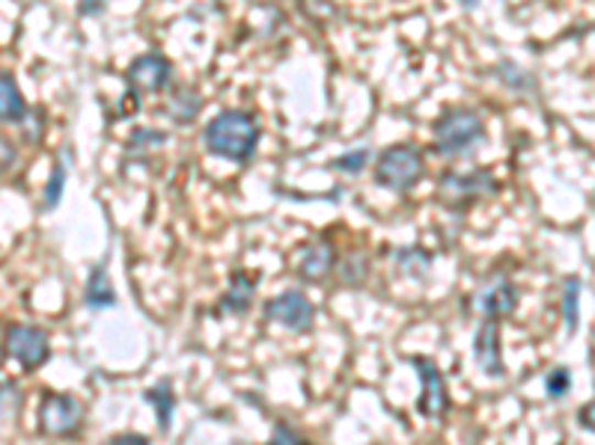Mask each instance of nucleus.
<instances>
[{"instance_id": "obj_22", "label": "nucleus", "mask_w": 595, "mask_h": 445, "mask_svg": "<svg viewBox=\"0 0 595 445\" xmlns=\"http://www.w3.org/2000/svg\"><path fill=\"white\" fill-rule=\"evenodd\" d=\"M366 164H370V152H366V148H352V152H345L343 158L333 160V167L343 169L345 176H357V173H364Z\"/></svg>"}, {"instance_id": "obj_10", "label": "nucleus", "mask_w": 595, "mask_h": 445, "mask_svg": "<svg viewBox=\"0 0 595 445\" xmlns=\"http://www.w3.org/2000/svg\"><path fill=\"white\" fill-rule=\"evenodd\" d=\"M173 66L170 59L162 57V54H143L129 66L125 71V80L129 87L137 89V92H164L170 87Z\"/></svg>"}, {"instance_id": "obj_32", "label": "nucleus", "mask_w": 595, "mask_h": 445, "mask_svg": "<svg viewBox=\"0 0 595 445\" xmlns=\"http://www.w3.org/2000/svg\"><path fill=\"white\" fill-rule=\"evenodd\" d=\"M232 445H244V443H232Z\"/></svg>"}, {"instance_id": "obj_12", "label": "nucleus", "mask_w": 595, "mask_h": 445, "mask_svg": "<svg viewBox=\"0 0 595 445\" xmlns=\"http://www.w3.org/2000/svg\"><path fill=\"white\" fill-rule=\"evenodd\" d=\"M333 265H337V253H333L331 244L328 241H316L310 247H304V256L298 262V277L304 282H322L333 270Z\"/></svg>"}, {"instance_id": "obj_31", "label": "nucleus", "mask_w": 595, "mask_h": 445, "mask_svg": "<svg viewBox=\"0 0 595 445\" xmlns=\"http://www.w3.org/2000/svg\"><path fill=\"white\" fill-rule=\"evenodd\" d=\"M462 7L464 10H476V7H480V0H462Z\"/></svg>"}, {"instance_id": "obj_27", "label": "nucleus", "mask_w": 595, "mask_h": 445, "mask_svg": "<svg viewBox=\"0 0 595 445\" xmlns=\"http://www.w3.org/2000/svg\"><path fill=\"white\" fill-rule=\"evenodd\" d=\"M15 164V148H12L10 140L0 137V169H7Z\"/></svg>"}, {"instance_id": "obj_5", "label": "nucleus", "mask_w": 595, "mask_h": 445, "mask_svg": "<svg viewBox=\"0 0 595 445\" xmlns=\"http://www.w3.org/2000/svg\"><path fill=\"white\" fill-rule=\"evenodd\" d=\"M84 404L69 392H45L40 407V431L45 436L69 440L81 431Z\"/></svg>"}, {"instance_id": "obj_8", "label": "nucleus", "mask_w": 595, "mask_h": 445, "mask_svg": "<svg viewBox=\"0 0 595 445\" xmlns=\"http://www.w3.org/2000/svg\"><path fill=\"white\" fill-rule=\"evenodd\" d=\"M265 318L274 321V324L286 326V330H293V333H307V330H313L316 307L304 291L289 288V291H283V294L265 303Z\"/></svg>"}, {"instance_id": "obj_30", "label": "nucleus", "mask_w": 595, "mask_h": 445, "mask_svg": "<svg viewBox=\"0 0 595 445\" xmlns=\"http://www.w3.org/2000/svg\"><path fill=\"white\" fill-rule=\"evenodd\" d=\"M104 10V0H81V15H99Z\"/></svg>"}, {"instance_id": "obj_2", "label": "nucleus", "mask_w": 595, "mask_h": 445, "mask_svg": "<svg viewBox=\"0 0 595 445\" xmlns=\"http://www.w3.org/2000/svg\"><path fill=\"white\" fill-rule=\"evenodd\" d=\"M485 140L483 116L471 108H450L434 122V148L438 155L459 158Z\"/></svg>"}, {"instance_id": "obj_9", "label": "nucleus", "mask_w": 595, "mask_h": 445, "mask_svg": "<svg viewBox=\"0 0 595 445\" xmlns=\"http://www.w3.org/2000/svg\"><path fill=\"white\" fill-rule=\"evenodd\" d=\"M474 307L485 321L513 318L515 309H518V288L513 286V279L506 277V274H495V277L485 279L483 286L476 288Z\"/></svg>"}, {"instance_id": "obj_20", "label": "nucleus", "mask_w": 595, "mask_h": 445, "mask_svg": "<svg viewBox=\"0 0 595 445\" xmlns=\"http://www.w3.org/2000/svg\"><path fill=\"white\" fill-rule=\"evenodd\" d=\"M394 258H396V265L403 267L408 277H423L426 270H429V265H432V256L417 247L396 249Z\"/></svg>"}, {"instance_id": "obj_29", "label": "nucleus", "mask_w": 595, "mask_h": 445, "mask_svg": "<svg viewBox=\"0 0 595 445\" xmlns=\"http://www.w3.org/2000/svg\"><path fill=\"white\" fill-rule=\"evenodd\" d=\"M577 425L586 427V431H593V401L577 410Z\"/></svg>"}, {"instance_id": "obj_18", "label": "nucleus", "mask_w": 595, "mask_h": 445, "mask_svg": "<svg viewBox=\"0 0 595 445\" xmlns=\"http://www.w3.org/2000/svg\"><path fill=\"white\" fill-rule=\"evenodd\" d=\"M200 104H202L200 92H194V89L188 87H179L173 92L170 104H167V116L183 125V122H191V119L200 113Z\"/></svg>"}, {"instance_id": "obj_16", "label": "nucleus", "mask_w": 595, "mask_h": 445, "mask_svg": "<svg viewBox=\"0 0 595 445\" xmlns=\"http://www.w3.org/2000/svg\"><path fill=\"white\" fill-rule=\"evenodd\" d=\"M143 401L155 407L158 427H162V431H170L173 413H176V392L170 389V380H162V383L150 386V389L143 392Z\"/></svg>"}, {"instance_id": "obj_14", "label": "nucleus", "mask_w": 595, "mask_h": 445, "mask_svg": "<svg viewBox=\"0 0 595 445\" xmlns=\"http://www.w3.org/2000/svg\"><path fill=\"white\" fill-rule=\"evenodd\" d=\"M253 291H256V279H251L244 270H235L230 279V288L223 294L218 312H230V315H244L253 303Z\"/></svg>"}, {"instance_id": "obj_13", "label": "nucleus", "mask_w": 595, "mask_h": 445, "mask_svg": "<svg viewBox=\"0 0 595 445\" xmlns=\"http://www.w3.org/2000/svg\"><path fill=\"white\" fill-rule=\"evenodd\" d=\"M84 303L92 312L117 307V291H113V282L108 277V262H99L90 270V279H87V288H84Z\"/></svg>"}, {"instance_id": "obj_25", "label": "nucleus", "mask_w": 595, "mask_h": 445, "mask_svg": "<svg viewBox=\"0 0 595 445\" xmlns=\"http://www.w3.org/2000/svg\"><path fill=\"white\" fill-rule=\"evenodd\" d=\"M268 445H307L304 443V436L295 431L293 425H286V422H277L272 431V440Z\"/></svg>"}, {"instance_id": "obj_4", "label": "nucleus", "mask_w": 595, "mask_h": 445, "mask_svg": "<svg viewBox=\"0 0 595 445\" xmlns=\"http://www.w3.org/2000/svg\"><path fill=\"white\" fill-rule=\"evenodd\" d=\"M500 185L497 178L488 173V169H474V173H444L438 178V199L444 202L447 208H462L474 205L480 199L495 197Z\"/></svg>"}, {"instance_id": "obj_17", "label": "nucleus", "mask_w": 595, "mask_h": 445, "mask_svg": "<svg viewBox=\"0 0 595 445\" xmlns=\"http://www.w3.org/2000/svg\"><path fill=\"white\" fill-rule=\"evenodd\" d=\"M581 291H584V282L577 277H569L563 282L560 307H563L565 330H569V333H577V324H581Z\"/></svg>"}, {"instance_id": "obj_24", "label": "nucleus", "mask_w": 595, "mask_h": 445, "mask_svg": "<svg viewBox=\"0 0 595 445\" xmlns=\"http://www.w3.org/2000/svg\"><path fill=\"white\" fill-rule=\"evenodd\" d=\"M63 190H66V167L57 164L48 178V188H45V208H48V211L51 208H57V202L63 199Z\"/></svg>"}, {"instance_id": "obj_11", "label": "nucleus", "mask_w": 595, "mask_h": 445, "mask_svg": "<svg viewBox=\"0 0 595 445\" xmlns=\"http://www.w3.org/2000/svg\"><path fill=\"white\" fill-rule=\"evenodd\" d=\"M474 359L480 371L492 380H500L506 375L504 351H500V326L497 321H483L476 326L474 336Z\"/></svg>"}, {"instance_id": "obj_21", "label": "nucleus", "mask_w": 595, "mask_h": 445, "mask_svg": "<svg viewBox=\"0 0 595 445\" xmlns=\"http://www.w3.org/2000/svg\"><path fill=\"white\" fill-rule=\"evenodd\" d=\"M569 392H572V371L565 366L551 368L546 375V396L551 398V401H563Z\"/></svg>"}, {"instance_id": "obj_1", "label": "nucleus", "mask_w": 595, "mask_h": 445, "mask_svg": "<svg viewBox=\"0 0 595 445\" xmlns=\"http://www.w3.org/2000/svg\"><path fill=\"white\" fill-rule=\"evenodd\" d=\"M260 137H263L260 119L247 110H221L202 131L206 148L214 158L230 160V164H247L256 155Z\"/></svg>"}, {"instance_id": "obj_28", "label": "nucleus", "mask_w": 595, "mask_h": 445, "mask_svg": "<svg viewBox=\"0 0 595 445\" xmlns=\"http://www.w3.org/2000/svg\"><path fill=\"white\" fill-rule=\"evenodd\" d=\"M111 445H152V443L141 434H120V436H113Z\"/></svg>"}, {"instance_id": "obj_19", "label": "nucleus", "mask_w": 595, "mask_h": 445, "mask_svg": "<svg viewBox=\"0 0 595 445\" xmlns=\"http://www.w3.org/2000/svg\"><path fill=\"white\" fill-rule=\"evenodd\" d=\"M21 404H24V392L15 380H3L0 383V427H7L15 422Z\"/></svg>"}, {"instance_id": "obj_7", "label": "nucleus", "mask_w": 595, "mask_h": 445, "mask_svg": "<svg viewBox=\"0 0 595 445\" xmlns=\"http://www.w3.org/2000/svg\"><path fill=\"white\" fill-rule=\"evenodd\" d=\"M408 363L414 371L420 375L423 383V396L417 401V413L423 419H444L450 410V389H447V377L441 375V368L434 366L429 356H408Z\"/></svg>"}, {"instance_id": "obj_3", "label": "nucleus", "mask_w": 595, "mask_h": 445, "mask_svg": "<svg viewBox=\"0 0 595 445\" xmlns=\"http://www.w3.org/2000/svg\"><path fill=\"white\" fill-rule=\"evenodd\" d=\"M426 176V158L423 152L411 143H396V146L384 148L378 160H375V181L382 188L394 190V193H408L417 188Z\"/></svg>"}, {"instance_id": "obj_26", "label": "nucleus", "mask_w": 595, "mask_h": 445, "mask_svg": "<svg viewBox=\"0 0 595 445\" xmlns=\"http://www.w3.org/2000/svg\"><path fill=\"white\" fill-rule=\"evenodd\" d=\"M366 270H370V265H366L364 256H354V262H345L343 267V282L345 286H361L366 277Z\"/></svg>"}, {"instance_id": "obj_15", "label": "nucleus", "mask_w": 595, "mask_h": 445, "mask_svg": "<svg viewBox=\"0 0 595 445\" xmlns=\"http://www.w3.org/2000/svg\"><path fill=\"white\" fill-rule=\"evenodd\" d=\"M27 113L24 96L12 75L0 71V122H21Z\"/></svg>"}, {"instance_id": "obj_23", "label": "nucleus", "mask_w": 595, "mask_h": 445, "mask_svg": "<svg viewBox=\"0 0 595 445\" xmlns=\"http://www.w3.org/2000/svg\"><path fill=\"white\" fill-rule=\"evenodd\" d=\"M167 143V134H162V131H152V129H137L132 134V140H129V152H146V148H155V146H164Z\"/></svg>"}, {"instance_id": "obj_6", "label": "nucleus", "mask_w": 595, "mask_h": 445, "mask_svg": "<svg viewBox=\"0 0 595 445\" xmlns=\"http://www.w3.org/2000/svg\"><path fill=\"white\" fill-rule=\"evenodd\" d=\"M7 354L21 363L24 371H36L51 359L48 333L31 324H12L7 330Z\"/></svg>"}]
</instances>
